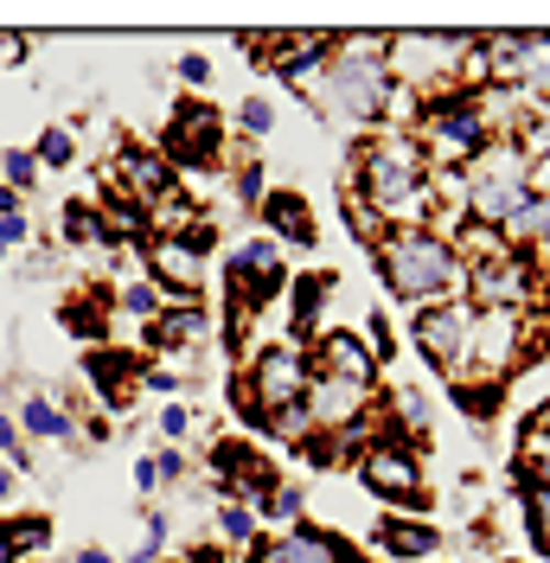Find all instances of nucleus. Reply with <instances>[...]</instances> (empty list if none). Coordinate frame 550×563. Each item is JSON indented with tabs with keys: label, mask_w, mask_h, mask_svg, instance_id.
<instances>
[{
	"label": "nucleus",
	"mask_w": 550,
	"mask_h": 563,
	"mask_svg": "<svg viewBox=\"0 0 550 563\" xmlns=\"http://www.w3.org/2000/svg\"><path fill=\"white\" fill-rule=\"evenodd\" d=\"M525 186H531L538 199H550V154H544V161H531V179H525Z\"/></svg>",
	"instance_id": "72a5a7b5"
},
{
	"label": "nucleus",
	"mask_w": 550,
	"mask_h": 563,
	"mask_svg": "<svg viewBox=\"0 0 550 563\" xmlns=\"http://www.w3.org/2000/svg\"><path fill=\"white\" fill-rule=\"evenodd\" d=\"M0 563H20L13 558V544H7V531H0Z\"/></svg>",
	"instance_id": "4c0bfd02"
},
{
	"label": "nucleus",
	"mask_w": 550,
	"mask_h": 563,
	"mask_svg": "<svg viewBox=\"0 0 550 563\" xmlns=\"http://www.w3.org/2000/svg\"><path fill=\"white\" fill-rule=\"evenodd\" d=\"M26 238H33V224H26V211H20V218H0V263H7L13 250L26 244Z\"/></svg>",
	"instance_id": "c85d7f7f"
},
{
	"label": "nucleus",
	"mask_w": 550,
	"mask_h": 563,
	"mask_svg": "<svg viewBox=\"0 0 550 563\" xmlns=\"http://www.w3.org/2000/svg\"><path fill=\"white\" fill-rule=\"evenodd\" d=\"M0 531L13 544V558H45V544H52V519H0Z\"/></svg>",
	"instance_id": "f3484780"
},
{
	"label": "nucleus",
	"mask_w": 550,
	"mask_h": 563,
	"mask_svg": "<svg viewBox=\"0 0 550 563\" xmlns=\"http://www.w3.org/2000/svg\"><path fill=\"white\" fill-rule=\"evenodd\" d=\"M147 461H154L161 481H179V474H186V455H179V449H161V455H147Z\"/></svg>",
	"instance_id": "473e14b6"
},
{
	"label": "nucleus",
	"mask_w": 550,
	"mask_h": 563,
	"mask_svg": "<svg viewBox=\"0 0 550 563\" xmlns=\"http://www.w3.org/2000/svg\"><path fill=\"white\" fill-rule=\"evenodd\" d=\"M314 372H327V378H345V385H378V352H365V340L359 333H327L320 346L308 352Z\"/></svg>",
	"instance_id": "6e6552de"
},
{
	"label": "nucleus",
	"mask_w": 550,
	"mask_h": 563,
	"mask_svg": "<svg viewBox=\"0 0 550 563\" xmlns=\"http://www.w3.org/2000/svg\"><path fill=\"white\" fill-rule=\"evenodd\" d=\"M70 563H116V558H109L103 544H84V551H77V558H70Z\"/></svg>",
	"instance_id": "e433bc0d"
},
{
	"label": "nucleus",
	"mask_w": 550,
	"mask_h": 563,
	"mask_svg": "<svg viewBox=\"0 0 550 563\" xmlns=\"http://www.w3.org/2000/svg\"><path fill=\"white\" fill-rule=\"evenodd\" d=\"M263 238H282V244H295V250H308L314 244V211L301 192H270L263 199Z\"/></svg>",
	"instance_id": "9b49d317"
},
{
	"label": "nucleus",
	"mask_w": 550,
	"mask_h": 563,
	"mask_svg": "<svg viewBox=\"0 0 550 563\" xmlns=\"http://www.w3.org/2000/svg\"><path fill=\"white\" fill-rule=\"evenodd\" d=\"M352 192L378 211L391 231H422L436 211V167L416 135H372L352 154Z\"/></svg>",
	"instance_id": "f257e3e1"
},
{
	"label": "nucleus",
	"mask_w": 550,
	"mask_h": 563,
	"mask_svg": "<svg viewBox=\"0 0 550 563\" xmlns=\"http://www.w3.org/2000/svg\"><path fill=\"white\" fill-rule=\"evenodd\" d=\"M518 474H525L531 487H550V422L544 417L525 422V442H518Z\"/></svg>",
	"instance_id": "2eb2a0df"
},
{
	"label": "nucleus",
	"mask_w": 550,
	"mask_h": 563,
	"mask_svg": "<svg viewBox=\"0 0 550 563\" xmlns=\"http://www.w3.org/2000/svg\"><path fill=\"white\" fill-rule=\"evenodd\" d=\"M161 544H167V519H161V506H147L141 512V544L129 551V563H161Z\"/></svg>",
	"instance_id": "5701e85b"
},
{
	"label": "nucleus",
	"mask_w": 550,
	"mask_h": 563,
	"mask_svg": "<svg viewBox=\"0 0 550 563\" xmlns=\"http://www.w3.org/2000/svg\"><path fill=\"white\" fill-rule=\"evenodd\" d=\"M263 519L301 526V487H270V506H263Z\"/></svg>",
	"instance_id": "393cba45"
},
{
	"label": "nucleus",
	"mask_w": 550,
	"mask_h": 563,
	"mask_svg": "<svg viewBox=\"0 0 550 563\" xmlns=\"http://www.w3.org/2000/svg\"><path fill=\"white\" fill-rule=\"evenodd\" d=\"M211 333V314L199 301H173L161 320H147V346L154 352H193V340Z\"/></svg>",
	"instance_id": "9d476101"
},
{
	"label": "nucleus",
	"mask_w": 550,
	"mask_h": 563,
	"mask_svg": "<svg viewBox=\"0 0 550 563\" xmlns=\"http://www.w3.org/2000/svg\"><path fill=\"white\" fill-rule=\"evenodd\" d=\"M474 314H481L474 301H436V308H422V314H416V346H422V358H429L442 378H461Z\"/></svg>",
	"instance_id": "20e7f679"
},
{
	"label": "nucleus",
	"mask_w": 550,
	"mask_h": 563,
	"mask_svg": "<svg viewBox=\"0 0 550 563\" xmlns=\"http://www.w3.org/2000/svg\"><path fill=\"white\" fill-rule=\"evenodd\" d=\"M218 531H224V544H256V512H243L238 499H224L218 506Z\"/></svg>",
	"instance_id": "b1692460"
},
{
	"label": "nucleus",
	"mask_w": 550,
	"mask_h": 563,
	"mask_svg": "<svg viewBox=\"0 0 550 563\" xmlns=\"http://www.w3.org/2000/svg\"><path fill=\"white\" fill-rule=\"evenodd\" d=\"M345 231H352V238H365V244H384V238H391V224H384L359 192H345Z\"/></svg>",
	"instance_id": "412c9836"
},
{
	"label": "nucleus",
	"mask_w": 550,
	"mask_h": 563,
	"mask_svg": "<svg viewBox=\"0 0 550 563\" xmlns=\"http://www.w3.org/2000/svg\"><path fill=\"white\" fill-rule=\"evenodd\" d=\"M13 487H20V467H7V461H0V499H13Z\"/></svg>",
	"instance_id": "c9c22d12"
},
{
	"label": "nucleus",
	"mask_w": 550,
	"mask_h": 563,
	"mask_svg": "<svg viewBox=\"0 0 550 563\" xmlns=\"http://www.w3.org/2000/svg\"><path fill=\"white\" fill-rule=\"evenodd\" d=\"M103 179L116 186V199L154 211L161 199H173V167L161 161V147H116L103 161Z\"/></svg>",
	"instance_id": "0eeeda50"
},
{
	"label": "nucleus",
	"mask_w": 550,
	"mask_h": 563,
	"mask_svg": "<svg viewBox=\"0 0 550 563\" xmlns=\"http://www.w3.org/2000/svg\"><path fill=\"white\" fill-rule=\"evenodd\" d=\"M378 551H384V558H397V563L436 558V551H442V531L416 526V519H404V512H384V519H378Z\"/></svg>",
	"instance_id": "f8f14e48"
},
{
	"label": "nucleus",
	"mask_w": 550,
	"mask_h": 563,
	"mask_svg": "<svg viewBox=\"0 0 550 563\" xmlns=\"http://www.w3.org/2000/svg\"><path fill=\"white\" fill-rule=\"evenodd\" d=\"M116 301H122V314H135V320H161L173 308V295L161 282H135V288H122Z\"/></svg>",
	"instance_id": "a211bd4d"
},
{
	"label": "nucleus",
	"mask_w": 550,
	"mask_h": 563,
	"mask_svg": "<svg viewBox=\"0 0 550 563\" xmlns=\"http://www.w3.org/2000/svg\"><path fill=\"white\" fill-rule=\"evenodd\" d=\"M33 161H38V167H52V174H58V167H70V161H77V129H70V122H52V129H38Z\"/></svg>",
	"instance_id": "dca6fc26"
},
{
	"label": "nucleus",
	"mask_w": 550,
	"mask_h": 563,
	"mask_svg": "<svg viewBox=\"0 0 550 563\" xmlns=\"http://www.w3.org/2000/svg\"><path fill=\"white\" fill-rule=\"evenodd\" d=\"M499 238H506V244H525V250H544L550 244V199H538V192H531V199H525L506 224H499Z\"/></svg>",
	"instance_id": "4468645a"
},
{
	"label": "nucleus",
	"mask_w": 550,
	"mask_h": 563,
	"mask_svg": "<svg viewBox=\"0 0 550 563\" xmlns=\"http://www.w3.org/2000/svg\"><path fill=\"white\" fill-rule=\"evenodd\" d=\"M179 84H193V90H206L211 84V58L206 52H186V58H179Z\"/></svg>",
	"instance_id": "7c9ffc66"
},
{
	"label": "nucleus",
	"mask_w": 550,
	"mask_h": 563,
	"mask_svg": "<svg viewBox=\"0 0 550 563\" xmlns=\"http://www.w3.org/2000/svg\"><path fill=\"white\" fill-rule=\"evenodd\" d=\"M525 531H531V551H538V558H550V487L525 493Z\"/></svg>",
	"instance_id": "aec40b11"
},
{
	"label": "nucleus",
	"mask_w": 550,
	"mask_h": 563,
	"mask_svg": "<svg viewBox=\"0 0 550 563\" xmlns=\"http://www.w3.org/2000/svg\"><path fill=\"white\" fill-rule=\"evenodd\" d=\"M154 422H161V435H167V442H179V435L193 429V410H186V404H161V410H154Z\"/></svg>",
	"instance_id": "cd10ccee"
},
{
	"label": "nucleus",
	"mask_w": 550,
	"mask_h": 563,
	"mask_svg": "<svg viewBox=\"0 0 550 563\" xmlns=\"http://www.w3.org/2000/svg\"><path fill=\"white\" fill-rule=\"evenodd\" d=\"M13 422H20V435H33V442H70V435H77L70 404L65 397H52V390H26Z\"/></svg>",
	"instance_id": "1a4fd4ad"
},
{
	"label": "nucleus",
	"mask_w": 550,
	"mask_h": 563,
	"mask_svg": "<svg viewBox=\"0 0 550 563\" xmlns=\"http://www.w3.org/2000/svg\"><path fill=\"white\" fill-rule=\"evenodd\" d=\"M0 461H7V467H33V455H26L20 422H13V417H0Z\"/></svg>",
	"instance_id": "bb28decb"
},
{
	"label": "nucleus",
	"mask_w": 550,
	"mask_h": 563,
	"mask_svg": "<svg viewBox=\"0 0 550 563\" xmlns=\"http://www.w3.org/2000/svg\"><path fill=\"white\" fill-rule=\"evenodd\" d=\"M218 141H224L218 109L193 97V103H179L167 115V129H161V161H167V167H206V161H218Z\"/></svg>",
	"instance_id": "423d86ee"
},
{
	"label": "nucleus",
	"mask_w": 550,
	"mask_h": 563,
	"mask_svg": "<svg viewBox=\"0 0 550 563\" xmlns=\"http://www.w3.org/2000/svg\"><path fill=\"white\" fill-rule=\"evenodd\" d=\"M206 244L211 231H199V238H147V282H161L173 301H199V288H206Z\"/></svg>",
	"instance_id": "39448f33"
},
{
	"label": "nucleus",
	"mask_w": 550,
	"mask_h": 563,
	"mask_svg": "<svg viewBox=\"0 0 550 563\" xmlns=\"http://www.w3.org/2000/svg\"><path fill=\"white\" fill-rule=\"evenodd\" d=\"M365 340L378 346V358H391V346H397V340H391V320H384V314H372V320H365Z\"/></svg>",
	"instance_id": "2f4dec72"
},
{
	"label": "nucleus",
	"mask_w": 550,
	"mask_h": 563,
	"mask_svg": "<svg viewBox=\"0 0 550 563\" xmlns=\"http://www.w3.org/2000/svg\"><path fill=\"white\" fill-rule=\"evenodd\" d=\"M238 206H263V167H256V161L238 167Z\"/></svg>",
	"instance_id": "c756f323"
},
{
	"label": "nucleus",
	"mask_w": 550,
	"mask_h": 563,
	"mask_svg": "<svg viewBox=\"0 0 550 563\" xmlns=\"http://www.w3.org/2000/svg\"><path fill=\"white\" fill-rule=\"evenodd\" d=\"M327 295H333V276H301L295 282V327H308V320L327 308Z\"/></svg>",
	"instance_id": "4be33fe9"
},
{
	"label": "nucleus",
	"mask_w": 550,
	"mask_h": 563,
	"mask_svg": "<svg viewBox=\"0 0 550 563\" xmlns=\"http://www.w3.org/2000/svg\"><path fill=\"white\" fill-rule=\"evenodd\" d=\"M135 487H141V493H154V487H161V474H154V461H147V455L135 461Z\"/></svg>",
	"instance_id": "f704fd0d"
},
{
	"label": "nucleus",
	"mask_w": 550,
	"mask_h": 563,
	"mask_svg": "<svg viewBox=\"0 0 550 563\" xmlns=\"http://www.w3.org/2000/svg\"><path fill=\"white\" fill-rule=\"evenodd\" d=\"M58 244L65 250H109L103 206H97V199H70V206L58 211Z\"/></svg>",
	"instance_id": "ddd939ff"
},
{
	"label": "nucleus",
	"mask_w": 550,
	"mask_h": 563,
	"mask_svg": "<svg viewBox=\"0 0 550 563\" xmlns=\"http://www.w3.org/2000/svg\"><path fill=\"white\" fill-rule=\"evenodd\" d=\"M378 269L384 282H391V295L397 301H410V308H436L448 288H461V256L448 250L442 231H391L378 244Z\"/></svg>",
	"instance_id": "f03ea898"
},
{
	"label": "nucleus",
	"mask_w": 550,
	"mask_h": 563,
	"mask_svg": "<svg viewBox=\"0 0 550 563\" xmlns=\"http://www.w3.org/2000/svg\"><path fill=\"white\" fill-rule=\"evenodd\" d=\"M544 250H550V244H544Z\"/></svg>",
	"instance_id": "58836bf2"
},
{
	"label": "nucleus",
	"mask_w": 550,
	"mask_h": 563,
	"mask_svg": "<svg viewBox=\"0 0 550 563\" xmlns=\"http://www.w3.org/2000/svg\"><path fill=\"white\" fill-rule=\"evenodd\" d=\"M359 481H365V493H378L384 506H410V499H422V467H416L410 442H404L391 422H384V442H365Z\"/></svg>",
	"instance_id": "7ed1b4c3"
},
{
	"label": "nucleus",
	"mask_w": 550,
	"mask_h": 563,
	"mask_svg": "<svg viewBox=\"0 0 550 563\" xmlns=\"http://www.w3.org/2000/svg\"><path fill=\"white\" fill-rule=\"evenodd\" d=\"M270 129H275V103H270V97H250V103H243V135L263 141Z\"/></svg>",
	"instance_id": "a878e982"
},
{
	"label": "nucleus",
	"mask_w": 550,
	"mask_h": 563,
	"mask_svg": "<svg viewBox=\"0 0 550 563\" xmlns=\"http://www.w3.org/2000/svg\"><path fill=\"white\" fill-rule=\"evenodd\" d=\"M33 179H38L33 147H7V154H0V186H7V192H20V199H26V192H33Z\"/></svg>",
	"instance_id": "6ab92c4d"
}]
</instances>
